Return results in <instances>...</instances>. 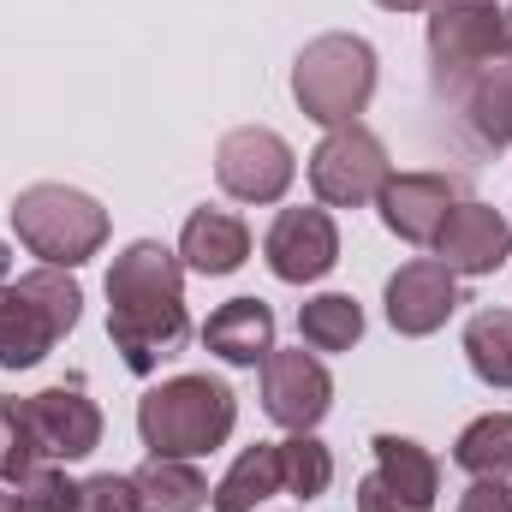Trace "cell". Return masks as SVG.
Instances as JSON below:
<instances>
[{"mask_svg": "<svg viewBox=\"0 0 512 512\" xmlns=\"http://www.w3.org/2000/svg\"><path fill=\"white\" fill-rule=\"evenodd\" d=\"M262 256H268L274 280L310 286V280H322L340 262V227H334L328 209H280L268 239H262Z\"/></svg>", "mask_w": 512, "mask_h": 512, "instance_id": "obj_11", "label": "cell"}, {"mask_svg": "<svg viewBox=\"0 0 512 512\" xmlns=\"http://www.w3.org/2000/svg\"><path fill=\"white\" fill-rule=\"evenodd\" d=\"M495 54H507L495 0H435L429 6V66H435L441 90L459 96V84L477 66H489Z\"/></svg>", "mask_w": 512, "mask_h": 512, "instance_id": "obj_7", "label": "cell"}, {"mask_svg": "<svg viewBox=\"0 0 512 512\" xmlns=\"http://www.w3.org/2000/svg\"><path fill=\"white\" fill-rule=\"evenodd\" d=\"M298 179V155L280 131L239 126L215 143V185L233 203H280Z\"/></svg>", "mask_w": 512, "mask_h": 512, "instance_id": "obj_8", "label": "cell"}, {"mask_svg": "<svg viewBox=\"0 0 512 512\" xmlns=\"http://www.w3.org/2000/svg\"><path fill=\"white\" fill-rule=\"evenodd\" d=\"M512 256V221L501 209L477 203V197H459L435 233V262H447L459 280H483L495 274Z\"/></svg>", "mask_w": 512, "mask_h": 512, "instance_id": "obj_12", "label": "cell"}, {"mask_svg": "<svg viewBox=\"0 0 512 512\" xmlns=\"http://www.w3.org/2000/svg\"><path fill=\"white\" fill-rule=\"evenodd\" d=\"M358 512H435V507H417V501H405L393 483H382V477L370 471V477H358Z\"/></svg>", "mask_w": 512, "mask_h": 512, "instance_id": "obj_28", "label": "cell"}, {"mask_svg": "<svg viewBox=\"0 0 512 512\" xmlns=\"http://www.w3.org/2000/svg\"><path fill=\"white\" fill-rule=\"evenodd\" d=\"M298 334L310 352H352L364 340V310L352 292H316L310 304H298Z\"/></svg>", "mask_w": 512, "mask_h": 512, "instance_id": "obj_21", "label": "cell"}, {"mask_svg": "<svg viewBox=\"0 0 512 512\" xmlns=\"http://www.w3.org/2000/svg\"><path fill=\"white\" fill-rule=\"evenodd\" d=\"M328 405H334V376L316 352L298 346V352H268L262 358V411L280 429L304 435L328 417Z\"/></svg>", "mask_w": 512, "mask_h": 512, "instance_id": "obj_10", "label": "cell"}, {"mask_svg": "<svg viewBox=\"0 0 512 512\" xmlns=\"http://www.w3.org/2000/svg\"><path fill=\"white\" fill-rule=\"evenodd\" d=\"M459 197L465 191L447 173H387L376 209H382V227L399 233L405 245H435V233H441V221Z\"/></svg>", "mask_w": 512, "mask_h": 512, "instance_id": "obj_14", "label": "cell"}, {"mask_svg": "<svg viewBox=\"0 0 512 512\" xmlns=\"http://www.w3.org/2000/svg\"><path fill=\"white\" fill-rule=\"evenodd\" d=\"M465 364L483 387H512V310H477L465 322Z\"/></svg>", "mask_w": 512, "mask_h": 512, "instance_id": "obj_22", "label": "cell"}, {"mask_svg": "<svg viewBox=\"0 0 512 512\" xmlns=\"http://www.w3.org/2000/svg\"><path fill=\"white\" fill-rule=\"evenodd\" d=\"M84 316V292L72 268H30L6 286L0 298V370H30L42 364Z\"/></svg>", "mask_w": 512, "mask_h": 512, "instance_id": "obj_4", "label": "cell"}, {"mask_svg": "<svg viewBox=\"0 0 512 512\" xmlns=\"http://www.w3.org/2000/svg\"><path fill=\"white\" fill-rule=\"evenodd\" d=\"M376 6H382V12H429L435 0H376Z\"/></svg>", "mask_w": 512, "mask_h": 512, "instance_id": "obj_30", "label": "cell"}, {"mask_svg": "<svg viewBox=\"0 0 512 512\" xmlns=\"http://www.w3.org/2000/svg\"><path fill=\"white\" fill-rule=\"evenodd\" d=\"M12 233L48 268H84L108 245V209L78 185H24L12 197Z\"/></svg>", "mask_w": 512, "mask_h": 512, "instance_id": "obj_5", "label": "cell"}, {"mask_svg": "<svg viewBox=\"0 0 512 512\" xmlns=\"http://www.w3.org/2000/svg\"><path fill=\"white\" fill-rule=\"evenodd\" d=\"M387 143L370 126H334L310 149V191L322 209H364L387 185Z\"/></svg>", "mask_w": 512, "mask_h": 512, "instance_id": "obj_6", "label": "cell"}, {"mask_svg": "<svg viewBox=\"0 0 512 512\" xmlns=\"http://www.w3.org/2000/svg\"><path fill=\"white\" fill-rule=\"evenodd\" d=\"M459 120L483 149H507L512 143V54H495L489 66H477L459 84Z\"/></svg>", "mask_w": 512, "mask_h": 512, "instance_id": "obj_16", "label": "cell"}, {"mask_svg": "<svg viewBox=\"0 0 512 512\" xmlns=\"http://www.w3.org/2000/svg\"><path fill=\"white\" fill-rule=\"evenodd\" d=\"M459 304H465L459 298V274L447 262H435V256H417V262H405L387 280V322L405 340H429L435 328H447V316Z\"/></svg>", "mask_w": 512, "mask_h": 512, "instance_id": "obj_13", "label": "cell"}, {"mask_svg": "<svg viewBox=\"0 0 512 512\" xmlns=\"http://www.w3.org/2000/svg\"><path fill=\"white\" fill-rule=\"evenodd\" d=\"M0 298H6V280H0Z\"/></svg>", "mask_w": 512, "mask_h": 512, "instance_id": "obj_34", "label": "cell"}, {"mask_svg": "<svg viewBox=\"0 0 512 512\" xmlns=\"http://www.w3.org/2000/svg\"><path fill=\"white\" fill-rule=\"evenodd\" d=\"M18 512H72L78 507V483H66V471L54 465H36L24 483H18Z\"/></svg>", "mask_w": 512, "mask_h": 512, "instance_id": "obj_26", "label": "cell"}, {"mask_svg": "<svg viewBox=\"0 0 512 512\" xmlns=\"http://www.w3.org/2000/svg\"><path fill=\"white\" fill-rule=\"evenodd\" d=\"M239 423V393L215 376H167L137 399V435L161 459H203L227 447Z\"/></svg>", "mask_w": 512, "mask_h": 512, "instance_id": "obj_2", "label": "cell"}, {"mask_svg": "<svg viewBox=\"0 0 512 512\" xmlns=\"http://www.w3.org/2000/svg\"><path fill=\"white\" fill-rule=\"evenodd\" d=\"M459 512H512V483L507 477H477L459 495Z\"/></svg>", "mask_w": 512, "mask_h": 512, "instance_id": "obj_29", "label": "cell"}, {"mask_svg": "<svg viewBox=\"0 0 512 512\" xmlns=\"http://www.w3.org/2000/svg\"><path fill=\"white\" fill-rule=\"evenodd\" d=\"M6 262H12V256H6V245H0V280H6Z\"/></svg>", "mask_w": 512, "mask_h": 512, "instance_id": "obj_33", "label": "cell"}, {"mask_svg": "<svg viewBox=\"0 0 512 512\" xmlns=\"http://www.w3.org/2000/svg\"><path fill=\"white\" fill-rule=\"evenodd\" d=\"M0 512H18V501H12V495H6V489H0Z\"/></svg>", "mask_w": 512, "mask_h": 512, "instance_id": "obj_32", "label": "cell"}, {"mask_svg": "<svg viewBox=\"0 0 512 512\" xmlns=\"http://www.w3.org/2000/svg\"><path fill=\"white\" fill-rule=\"evenodd\" d=\"M274 495H286V483H280V441H256V447H245L233 459V471L209 489V507L215 512H256L262 501H274Z\"/></svg>", "mask_w": 512, "mask_h": 512, "instance_id": "obj_18", "label": "cell"}, {"mask_svg": "<svg viewBox=\"0 0 512 512\" xmlns=\"http://www.w3.org/2000/svg\"><path fill=\"white\" fill-rule=\"evenodd\" d=\"M36 465H42V453H36L24 399H6V393H0V483H24Z\"/></svg>", "mask_w": 512, "mask_h": 512, "instance_id": "obj_25", "label": "cell"}, {"mask_svg": "<svg viewBox=\"0 0 512 512\" xmlns=\"http://www.w3.org/2000/svg\"><path fill=\"white\" fill-rule=\"evenodd\" d=\"M376 447V477L393 483L405 501H417V507H435V489H441V465H435V453L423 447V441H411V435H376L370 441Z\"/></svg>", "mask_w": 512, "mask_h": 512, "instance_id": "obj_20", "label": "cell"}, {"mask_svg": "<svg viewBox=\"0 0 512 512\" xmlns=\"http://www.w3.org/2000/svg\"><path fill=\"white\" fill-rule=\"evenodd\" d=\"M72 512H143V495L126 471H96L78 483V507Z\"/></svg>", "mask_w": 512, "mask_h": 512, "instance_id": "obj_27", "label": "cell"}, {"mask_svg": "<svg viewBox=\"0 0 512 512\" xmlns=\"http://www.w3.org/2000/svg\"><path fill=\"white\" fill-rule=\"evenodd\" d=\"M280 483L292 501H322L334 489V453H328V441H316V429L280 441Z\"/></svg>", "mask_w": 512, "mask_h": 512, "instance_id": "obj_24", "label": "cell"}, {"mask_svg": "<svg viewBox=\"0 0 512 512\" xmlns=\"http://www.w3.org/2000/svg\"><path fill=\"white\" fill-rule=\"evenodd\" d=\"M453 465L471 477H512V411H483L477 423L459 429Z\"/></svg>", "mask_w": 512, "mask_h": 512, "instance_id": "obj_23", "label": "cell"}, {"mask_svg": "<svg viewBox=\"0 0 512 512\" xmlns=\"http://www.w3.org/2000/svg\"><path fill=\"white\" fill-rule=\"evenodd\" d=\"M137 495H143V512H203L209 507V483L191 459H161L149 453L137 471H131Z\"/></svg>", "mask_w": 512, "mask_h": 512, "instance_id": "obj_19", "label": "cell"}, {"mask_svg": "<svg viewBox=\"0 0 512 512\" xmlns=\"http://www.w3.org/2000/svg\"><path fill=\"white\" fill-rule=\"evenodd\" d=\"M24 417H30V435H36L42 465H72V459H90L102 447V405L78 382L30 393L24 399Z\"/></svg>", "mask_w": 512, "mask_h": 512, "instance_id": "obj_9", "label": "cell"}, {"mask_svg": "<svg viewBox=\"0 0 512 512\" xmlns=\"http://www.w3.org/2000/svg\"><path fill=\"white\" fill-rule=\"evenodd\" d=\"M108 334L131 376H155L161 358H173L191 340L185 310V262L179 251L137 239L108 268Z\"/></svg>", "mask_w": 512, "mask_h": 512, "instance_id": "obj_1", "label": "cell"}, {"mask_svg": "<svg viewBox=\"0 0 512 512\" xmlns=\"http://www.w3.org/2000/svg\"><path fill=\"white\" fill-rule=\"evenodd\" d=\"M251 256V227L233 209H197L179 233V262L191 274H233Z\"/></svg>", "mask_w": 512, "mask_h": 512, "instance_id": "obj_17", "label": "cell"}, {"mask_svg": "<svg viewBox=\"0 0 512 512\" xmlns=\"http://www.w3.org/2000/svg\"><path fill=\"white\" fill-rule=\"evenodd\" d=\"M376 48L364 36L328 30L316 42H304V54L292 60V102L304 108V120L316 126H358V114L376 96Z\"/></svg>", "mask_w": 512, "mask_h": 512, "instance_id": "obj_3", "label": "cell"}, {"mask_svg": "<svg viewBox=\"0 0 512 512\" xmlns=\"http://www.w3.org/2000/svg\"><path fill=\"white\" fill-rule=\"evenodd\" d=\"M501 42H507V54H512V6L501 12Z\"/></svg>", "mask_w": 512, "mask_h": 512, "instance_id": "obj_31", "label": "cell"}, {"mask_svg": "<svg viewBox=\"0 0 512 512\" xmlns=\"http://www.w3.org/2000/svg\"><path fill=\"white\" fill-rule=\"evenodd\" d=\"M203 346L233 364V370H256L274 352V310L262 298H227L209 322H203Z\"/></svg>", "mask_w": 512, "mask_h": 512, "instance_id": "obj_15", "label": "cell"}]
</instances>
